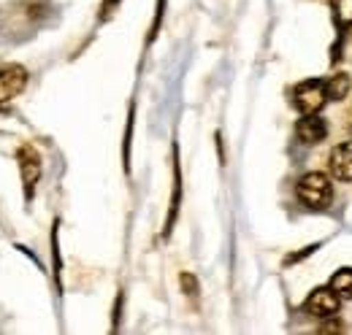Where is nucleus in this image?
<instances>
[{"mask_svg":"<svg viewBox=\"0 0 352 335\" xmlns=\"http://www.w3.org/2000/svg\"><path fill=\"white\" fill-rule=\"evenodd\" d=\"M298 200L311 211H322L325 206H331V200H333L331 178L325 173H317V170L301 176V181H298Z\"/></svg>","mask_w":352,"mask_h":335,"instance_id":"f257e3e1","label":"nucleus"},{"mask_svg":"<svg viewBox=\"0 0 352 335\" xmlns=\"http://www.w3.org/2000/svg\"><path fill=\"white\" fill-rule=\"evenodd\" d=\"M328 103V95H325V82L320 79H307L293 89V106L296 111L304 117V114H320V108Z\"/></svg>","mask_w":352,"mask_h":335,"instance_id":"f03ea898","label":"nucleus"},{"mask_svg":"<svg viewBox=\"0 0 352 335\" xmlns=\"http://www.w3.org/2000/svg\"><path fill=\"white\" fill-rule=\"evenodd\" d=\"M16 163H19V173H22V187H25V200H33L36 184L41 178V154L36 152V146L25 143L16 152Z\"/></svg>","mask_w":352,"mask_h":335,"instance_id":"7ed1b4c3","label":"nucleus"},{"mask_svg":"<svg viewBox=\"0 0 352 335\" xmlns=\"http://www.w3.org/2000/svg\"><path fill=\"white\" fill-rule=\"evenodd\" d=\"M339 305H342V297L339 292H333V287H320V290L309 292V297L304 300V311L311 316H320V319L333 316L339 311Z\"/></svg>","mask_w":352,"mask_h":335,"instance_id":"20e7f679","label":"nucleus"},{"mask_svg":"<svg viewBox=\"0 0 352 335\" xmlns=\"http://www.w3.org/2000/svg\"><path fill=\"white\" fill-rule=\"evenodd\" d=\"M28 84V71L16 62H8V65H0V97L3 100H11L16 97Z\"/></svg>","mask_w":352,"mask_h":335,"instance_id":"39448f33","label":"nucleus"},{"mask_svg":"<svg viewBox=\"0 0 352 335\" xmlns=\"http://www.w3.org/2000/svg\"><path fill=\"white\" fill-rule=\"evenodd\" d=\"M296 135H298V141H301V143L314 146V143L325 141V135H328V125H325V119H322L320 114H304V117H301V122L296 125Z\"/></svg>","mask_w":352,"mask_h":335,"instance_id":"423d86ee","label":"nucleus"},{"mask_svg":"<svg viewBox=\"0 0 352 335\" xmlns=\"http://www.w3.org/2000/svg\"><path fill=\"white\" fill-rule=\"evenodd\" d=\"M328 168H331V176L333 178L352 181V141H344V143H339V146L331 149Z\"/></svg>","mask_w":352,"mask_h":335,"instance_id":"0eeeda50","label":"nucleus"},{"mask_svg":"<svg viewBox=\"0 0 352 335\" xmlns=\"http://www.w3.org/2000/svg\"><path fill=\"white\" fill-rule=\"evenodd\" d=\"M352 79L347 73H333L331 79H325V95L328 100H344L350 95Z\"/></svg>","mask_w":352,"mask_h":335,"instance_id":"6e6552de","label":"nucleus"},{"mask_svg":"<svg viewBox=\"0 0 352 335\" xmlns=\"http://www.w3.org/2000/svg\"><path fill=\"white\" fill-rule=\"evenodd\" d=\"M179 198H182V173H179V152L174 149V198H171V211H168V222H166V235H171V227L179 213Z\"/></svg>","mask_w":352,"mask_h":335,"instance_id":"1a4fd4ad","label":"nucleus"},{"mask_svg":"<svg viewBox=\"0 0 352 335\" xmlns=\"http://www.w3.org/2000/svg\"><path fill=\"white\" fill-rule=\"evenodd\" d=\"M333 8V19L339 27H350L352 25V0H331Z\"/></svg>","mask_w":352,"mask_h":335,"instance_id":"9d476101","label":"nucleus"},{"mask_svg":"<svg viewBox=\"0 0 352 335\" xmlns=\"http://www.w3.org/2000/svg\"><path fill=\"white\" fill-rule=\"evenodd\" d=\"M328 287H333V292H339V297H352V270L333 273V279H331Z\"/></svg>","mask_w":352,"mask_h":335,"instance_id":"9b49d317","label":"nucleus"},{"mask_svg":"<svg viewBox=\"0 0 352 335\" xmlns=\"http://www.w3.org/2000/svg\"><path fill=\"white\" fill-rule=\"evenodd\" d=\"M179 284H182V292L187 294L190 300H198V294H201V287H198V279H195L192 273H187V270H184V273L179 276Z\"/></svg>","mask_w":352,"mask_h":335,"instance_id":"f8f14e48","label":"nucleus"},{"mask_svg":"<svg viewBox=\"0 0 352 335\" xmlns=\"http://www.w3.org/2000/svg\"><path fill=\"white\" fill-rule=\"evenodd\" d=\"M117 3H120V0H103V8H100V16H103V19H106V16H111V11L117 8Z\"/></svg>","mask_w":352,"mask_h":335,"instance_id":"ddd939ff","label":"nucleus"}]
</instances>
